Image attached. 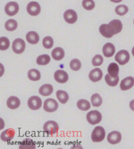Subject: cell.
Masks as SVG:
<instances>
[{"instance_id":"obj_1","label":"cell","mask_w":134,"mask_h":149,"mask_svg":"<svg viewBox=\"0 0 134 149\" xmlns=\"http://www.w3.org/2000/svg\"><path fill=\"white\" fill-rule=\"evenodd\" d=\"M105 130L103 127L97 126L95 127L91 134V139L94 142H100L105 139Z\"/></svg>"},{"instance_id":"obj_2","label":"cell","mask_w":134,"mask_h":149,"mask_svg":"<svg viewBox=\"0 0 134 149\" xmlns=\"http://www.w3.org/2000/svg\"><path fill=\"white\" fill-rule=\"evenodd\" d=\"M58 125L54 121H48L44 123L43 129L44 131L49 136H52L58 132Z\"/></svg>"},{"instance_id":"obj_3","label":"cell","mask_w":134,"mask_h":149,"mask_svg":"<svg viewBox=\"0 0 134 149\" xmlns=\"http://www.w3.org/2000/svg\"><path fill=\"white\" fill-rule=\"evenodd\" d=\"M87 120L91 125L97 124L102 120L101 113L97 110L91 111L87 114Z\"/></svg>"},{"instance_id":"obj_4","label":"cell","mask_w":134,"mask_h":149,"mask_svg":"<svg viewBox=\"0 0 134 149\" xmlns=\"http://www.w3.org/2000/svg\"><path fill=\"white\" fill-rule=\"evenodd\" d=\"M130 55L126 50H121L115 55V59L120 65H125L129 61Z\"/></svg>"},{"instance_id":"obj_5","label":"cell","mask_w":134,"mask_h":149,"mask_svg":"<svg viewBox=\"0 0 134 149\" xmlns=\"http://www.w3.org/2000/svg\"><path fill=\"white\" fill-rule=\"evenodd\" d=\"M99 33L101 34L102 36L107 39L111 38L114 35H115L113 28L109 24H101L99 27Z\"/></svg>"},{"instance_id":"obj_6","label":"cell","mask_w":134,"mask_h":149,"mask_svg":"<svg viewBox=\"0 0 134 149\" xmlns=\"http://www.w3.org/2000/svg\"><path fill=\"white\" fill-rule=\"evenodd\" d=\"M58 104L57 101L54 99H47L44 103L43 108L44 111L48 113L54 112L58 109Z\"/></svg>"},{"instance_id":"obj_7","label":"cell","mask_w":134,"mask_h":149,"mask_svg":"<svg viewBox=\"0 0 134 149\" xmlns=\"http://www.w3.org/2000/svg\"><path fill=\"white\" fill-rule=\"evenodd\" d=\"M25 43L22 39H15L12 43V49L16 54H21L24 52Z\"/></svg>"},{"instance_id":"obj_8","label":"cell","mask_w":134,"mask_h":149,"mask_svg":"<svg viewBox=\"0 0 134 149\" xmlns=\"http://www.w3.org/2000/svg\"><path fill=\"white\" fill-rule=\"evenodd\" d=\"M42 105V99L38 96H32L27 101V105L32 110H38Z\"/></svg>"},{"instance_id":"obj_9","label":"cell","mask_w":134,"mask_h":149,"mask_svg":"<svg viewBox=\"0 0 134 149\" xmlns=\"http://www.w3.org/2000/svg\"><path fill=\"white\" fill-rule=\"evenodd\" d=\"M41 8L36 1H31L27 6V12L32 16H36L40 13Z\"/></svg>"},{"instance_id":"obj_10","label":"cell","mask_w":134,"mask_h":149,"mask_svg":"<svg viewBox=\"0 0 134 149\" xmlns=\"http://www.w3.org/2000/svg\"><path fill=\"white\" fill-rule=\"evenodd\" d=\"M19 11V5L17 2L10 1L5 6V12L9 16H15Z\"/></svg>"},{"instance_id":"obj_11","label":"cell","mask_w":134,"mask_h":149,"mask_svg":"<svg viewBox=\"0 0 134 149\" xmlns=\"http://www.w3.org/2000/svg\"><path fill=\"white\" fill-rule=\"evenodd\" d=\"M64 18L66 22L69 24H74L78 19L77 14L73 10H67L64 13Z\"/></svg>"},{"instance_id":"obj_12","label":"cell","mask_w":134,"mask_h":149,"mask_svg":"<svg viewBox=\"0 0 134 149\" xmlns=\"http://www.w3.org/2000/svg\"><path fill=\"white\" fill-rule=\"evenodd\" d=\"M54 77L55 80L57 82L61 83V84L66 83L69 80V75H68V74L65 71L62 70H56L54 72Z\"/></svg>"},{"instance_id":"obj_13","label":"cell","mask_w":134,"mask_h":149,"mask_svg":"<svg viewBox=\"0 0 134 149\" xmlns=\"http://www.w3.org/2000/svg\"><path fill=\"white\" fill-rule=\"evenodd\" d=\"M103 77V72L99 68H95L89 72V78L93 82H97L101 80Z\"/></svg>"},{"instance_id":"obj_14","label":"cell","mask_w":134,"mask_h":149,"mask_svg":"<svg viewBox=\"0 0 134 149\" xmlns=\"http://www.w3.org/2000/svg\"><path fill=\"white\" fill-rule=\"evenodd\" d=\"M107 140L110 144H116L120 143L122 140V134L120 132L113 131L107 136Z\"/></svg>"},{"instance_id":"obj_15","label":"cell","mask_w":134,"mask_h":149,"mask_svg":"<svg viewBox=\"0 0 134 149\" xmlns=\"http://www.w3.org/2000/svg\"><path fill=\"white\" fill-rule=\"evenodd\" d=\"M134 86V78L131 76L124 78L122 80L120 84V88L122 91H127Z\"/></svg>"},{"instance_id":"obj_16","label":"cell","mask_w":134,"mask_h":149,"mask_svg":"<svg viewBox=\"0 0 134 149\" xmlns=\"http://www.w3.org/2000/svg\"><path fill=\"white\" fill-rule=\"evenodd\" d=\"M103 55L106 57H111L115 54V47L111 42H107L103 47Z\"/></svg>"},{"instance_id":"obj_17","label":"cell","mask_w":134,"mask_h":149,"mask_svg":"<svg viewBox=\"0 0 134 149\" xmlns=\"http://www.w3.org/2000/svg\"><path fill=\"white\" fill-rule=\"evenodd\" d=\"M7 106L11 109H16L20 106V100L17 97L12 96L7 100Z\"/></svg>"},{"instance_id":"obj_18","label":"cell","mask_w":134,"mask_h":149,"mask_svg":"<svg viewBox=\"0 0 134 149\" xmlns=\"http://www.w3.org/2000/svg\"><path fill=\"white\" fill-rule=\"evenodd\" d=\"M19 148L20 149H34L36 148V142L32 139H25L19 143Z\"/></svg>"},{"instance_id":"obj_19","label":"cell","mask_w":134,"mask_h":149,"mask_svg":"<svg viewBox=\"0 0 134 149\" xmlns=\"http://www.w3.org/2000/svg\"><path fill=\"white\" fill-rule=\"evenodd\" d=\"M15 136V130L14 129L10 128L5 130L1 134V139L3 142H9L14 138Z\"/></svg>"},{"instance_id":"obj_20","label":"cell","mask_w":134,"mask_h":149,"mask_svg":"<svg viewBox=\"0 0 134 149\" xmlns=\"http://www.w3.org/2000/svg\"><path fill=\"white\" fill-rule=\"evenodd\" d=\"M26 40L29 43L35 45L37 44L39 42L40 37L39 35L37 33H36L34 31H30L29 33H27L26 35Z\"/></svg>"},{"instance_id":"obj_21","label":"cell","mask_w":134,"mask_h":149,"mask_svg":"<svg viewBox=\"0 0 134 149\" xmlns=\"http://www.w3.org/2000/svg\"><path fill=\"white\" fill-rule=\"evenodd\" d=\"M53 93V86L51 84H46L42 85L39 88V93L44 97L50 95Z\"/></svg>"},{"instance_id":"obj_22","label":"cell","mask_w":134,"mask_h":149,"mask_svg":"<svg viewBox=\"0 0 134 149\" xmlns=\"http://www.w3.org/2000/svg\"><path fill=\"white\" fill-rule=\"evenodd\" d=\"M65 51L61 47H56L54 49L52 52V58L56 61H60L65 57Z\"/></svg>"},{"instance_id":"obj_23","label":"cell","mask_w":134,"mask_h":149,"mask_svg":"<svg viewBox=\"0 0 134 149\" xmlns=\"http://www.w3.org/2000/svg\"><path fill=\"white\" fill-rule=\"evenodd\" d=\"M108 74L113 78H115L118 76L119 72H120V68L119 65L115 63H110L107 68Z\"/></svg>"},{"instance_id":"obj_24","label":"cell","mask_w":134,"mask_h":149,"mask_svg":"<svg viewBox=\"0 0 134 149\" xmlns=\"http://www.w3.org/2000/svg\"><path fill=\"white\" fill-rule=\"evenodd\" d=\"M27 77L32 81H38L41 78V74L38 70L31 69L27 72Z\"/></svg>"},{"instance_id":"obj_25","label":"cell","mask_w":134,"mask_h":149,"mask_svg":"<svg viewBox=\"0 0 134 149\" xmlns=\"http://www.w3.org/2000/svg\"><path fill=\"white\" fill-rule=\"evenodd\" d=\"M56 97L60 103L62 104H65L67 103V101H69V97L68 93L65 91H61L59 90L56 93Z\"/></svg>"},{"instance_id":"obj_26","label":"cell","mask_w":134,"mask_h":149,"mask_svg":"<svg viewBox=\"0 0 134 149\" xmlns=\"http://www.w3.org/2000/svg\"><path fill=\"white\" fill-rule=\"evenodd\" d=\"M109 24H110L111 26L113 28L115 33V35L120 33V32L122 31L123 24H122V22H121L120 20H118V19L113 20L109 23Z\"/></svg>"},{"instance_id":"obj_27","label":"cell","mask_w":134,"mask_h":149,"mask_svg":"<svg viewBox=\"0 0 134 149\" xmlns=\"http://www.w3.org/2000/svg\"><path fill=\"white\" fill-rule=\"evenodd\" d=\"M50 61V57L48 55L44 54L38 56L36 59V63L38 65H45L48 64Z\"/></svg>"},{"instance_id":"obj_28","label":"cell","mask_w":134,"mask_h":149,"mask_svg":"<svg viewBox=\"0 0 134 149\" xmlns=\"http://www.w3.org/2000/svg\"><path fill=\"white\" fill-rule=\"evenodd\" d=\"M105 80L107 84L110 86H115L118 85L119 81H120V78L117 76L115 78H113L109 74H106L105 76Z\"/></svg>"},{"instance_id":"obj_29","label":"cell","mask_w":134,"mask_h":149,"mask_svg":"<svg viewBox=\"0 0 134 149\" xmlns=\"http://www.w3.org/2000/svg\"><path fill=\"white\" fill-rule=\"evenodd\" d=\"M91 101L93 107H98L101 105L102 103H103V99H102L101 96L96 93V94H94L91 96Z\"/></svg>"},{"instance_id":"obj_30","label":"cell","mask_w":134,"mask_h":149,"mask_svg":"<svg viewBox=\"0 0 134 149\" xmlns=\"http://www.w3.org/2000/svg\"><path fill=\"white\" fill-rule=\"evenodd\" d=\"M76 105L80 110L82 111H87L91 108L90 103L86 99H80L78 101Z\"/></svg>"},{"instance_id":"obj_31","label":"cell","mask_w":134,"mask_h":149,"mask_svg":"<svg viewBox=\"0 0 134 149\" xmlns=\"http://www.w3.org/2000/svg\"><path fill=\"white\" fill-rule=\"evenodd\" d=\"M18 27V22L13 19H10L5 23V28L8 31H14Z\"/></svg>"},{"instance_id":"obj_32","label":"cell","mask_w":134,"mask_h":149,"mask_svg":"<svg viewBox=\"0 0 134 149\" xmlns=\"http://www.w3.org/2000/svg\"><path fill=\"white\" fill-rule=\"evenodd\" d=\"M42 45H43L44 47L46 49H51L53 47V45H54V41H53V39L51 37H44L43 40H42Z\"/></svg>"},{"instance_id":"obj_33","label":"cell","mask_w":134,"mask_h":149,"mask_svg":"<svg viewBox=\"0 0 134 149\" xmlns=\"http://www.w3.org/2000/svg\"><path fill=\"white\" fill-rule=\"evenodd\" d=\"M82 6L86 10H92L94 9L95 3L93 0H83L82 2Z\"/></svg>"},{"instance_id":"obj_34","label":"cell","mask_w":134,"mask_h":149,"mask_svg":"<svg viewBox=\"0 0 134 149\" xmlns=\"http://www.w3.org/2000/svg\"><path fill=\"white\" fill-rule=\"evenodd\" d=\"M10 47V41L7 37H2L0 38V49L1 51L7 50Z\"/></svg>"},{"instance_id":"obj_35","label":"cell","mask_w":134,"mask_h":149,"mask_svg":"<svg viewBox=\"0 0 134 149\" xmlns=\"http://www.w3.org/2000/svg\"><path fill=\"white\" fill-rule=\"evenodd\" d=\"M128 12V8L127 6L120 5L115 8V13L119 16H124Z\"/></svg>"},{"instance_id":"obj_36","label":"cell","mask_w":134,"mask_h":149,"mask_svg":"<svg viewBox=\"0 0 134 149\" xmlns=\"http://www.w3.org/2000/svg\"><path fill=\"white\" fill-rule=\"evenodd\" d=\"M70 67L74 71H78L81 68V62L78 59H74L70 62Z\"/></svg>"},{"instance_id":"obj_37","label":"cell","mask_w":134,"mask_h":149,"mask_svg":"<svg viewBox=\"0 0 134 149\" xmlns=\"http://www.w3.org/2000/svg\"><path fill=\"white\" fill-rule=\"evenodd\" d=\"M103 63V57L101 55H96L92 59V64L94 66H100Z\"/></svg>"},{"instance_id":"obj_38","label":"cell","mask_w":134,"mask_h":149,"mask_svg":"<svg viewBox=\"0 0 134 149\" xmlns=\"http://www.w3.org/2000/svg\"><path fill=\"white\" fill-rule=\"evenodd\" d=\"M129 107H130L131 110L134 111V99L131 101L130 103H129Z\"/></svg>"},{"instance_id":"obj_39","label":"cell","mask_w":134,"mask_h":149,"mask_svg":"<svg viewBox=\"0 0 134 149\" xmlns=\"http://www.w3.org/2000/svg\"><path fill=\"white\" fill-rule=\"evenodd\" d=\"M110 1L113 2V3H120V2L122 1L123 0H110Z\"/></svg>"},{"instance_id":"obj_40","label":"cell","mask_w":134,"mask_h":149,"mask_svg":"<svg viewBox=\"0 0 134 149\" xmlns=\"http://www.w3.org/2000/svg\"><path fill=\"white\" fill-rule=\"evenodd\" d=\"M132 55H133V57H134V47H133V49H132Z\"/></svg>"},{"instance_id":"obj_41","label":"cell","mask_w":134,"mask_h":149,"mask_svg":"<svg viewBox=\"0 0 134 149\" xmlns=\"http://www.w3.org/2000/svg\"><path fill=\"white\" fill-rule=\"evenodd\" d=\"M133 23H134V20H133Z\"/></svg>"}]
</instances>
